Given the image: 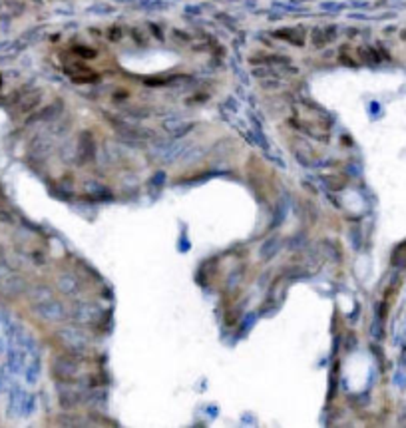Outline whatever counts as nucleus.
Wrapping results in <instances>:
<instances>
[{"instance_id": "1", "label": "nucleus", "mask_w": 406, "mask_h": 428, "mask_svg": "<svg viewBox=\"0 0 406 428\" xmlns=\"http://www.w3.org/2000/svg\"><path fill=\"white\" fill-rule=\"evenodd\" d=\"M60 345L64 347V351L76 357H84L90 353V339L86 337V332L78 327H64L56 332Z\"/></svg>"}, {"instance_id": "2", "label": "nucleus", "mask_w": 406, "mask_h": 428, "mask_svg": "<svg viewBox=\"0 0 406 428\" xmlns=\"http://www.w3.org/2000/svg\"><path fill=\"white\" fill-rule=\"evenodd\" d=\"M80 357L76 355H70V353H62V355H56L52 359V364H50V370H52V376L58 381V383H74L78 376H80V368L82 364L78 361Z\"/></svg>"}, {"instance_id": "3", "label": "nucleus", "mask_w": 406, "mask_h": 428, "mask_svg": "<svg viewBox=\"0 0 406 428\" xmlns=\"http://www.w3.org/2000/svg\"><path fill=\"white\" fill-rule=\"evenodd\" d=\"M34 313L42 319V321H46V323H62V321H66L68 317V311L66 307H64V303H60L58 299H48V301H42V303H36L34 305Z\"/></svg>"}, {"instance_id": "4", "label": "nucleus", "mask_w": 406, "mask_h": 428, "mask_svg": "<svg viewBox=\"0 0 406 428\" xmlns=\"http://www.w3.org/2000/svg\"><path fill=\"white\" fill-rule=\"evenodd\" d=\"M102 317V311L98 305L94 303H88V301H80L74 305L72 309V319L78 323V325H92L96 323Z\"/></svg>"}, {"instance_id": "5", "label": "nucleus", "mask_w": 406, "mask_h": 428, "mask_svg": "<svg viewBox=\"0 0 406 428\" xmlns=\"http://www.w3.org/2000/svg\"><path fill=\"white\" fill-rule=\"evenodd\" d=\"M58 402L62 408L72 410L80 402H84V393L74 387V383H60L58 385Z\"/></svg>"}, {"instance_id": "6", "label": "nucleus", "mask_w": 406, "mask_h": 428, "mask_svg": "<svg viewBox=\"0 0 406 428\" xmlns=\"http://www.w3.org/2000/svg\"><path fill=\"white\" fill-rule=\"evenodd\" d=\"M58 289H60V293L66 297H76L80 293V279L74 275V273H70V271H64V273H60L58 275Z\"/></svg>"}, {"instance_id": "7", "label": "nucleus", "mask_w": 406, "mask_h": 428, "mask_svg": "<svg viewBox=\"0 0 406 428\" xmlns=\"http://www.w3.org/2000/svg\"><path fill=\"white\" fill-rule=\"evenodd\" d=\"M279 251H281V237L279 235H271V237H267V241L261 245L259 255H261L263 261H271Z\"/></svg>"}, {"instance_id": "8", "label": "nucleus", "mask_w": 406, "mask_h": 428, "mask_svg": "<svg viewBox=\"0 0 406 428\" xmlns=\"http://www.w3.org/2000/svg\"><path fill=\"white\" fill-rule=\"evenodd\" d=\"M28 297H30V301L36 305V303H42V301L52 299V297H54V291H52V287H50V285H46V283H36V285L30 287Z\"/></svg>"}, {"instance_id": "9", "label": "nucleus", "mask_w": 406, "mask_h": 428, "mask_svg": "<svg viewBox=\"0 0 406 428\" xmlns=\"http://www.w3.org/2000/svg\"><path fill=\"white\" fill-rule=\"evenodd\" d=\"M26 291V281L22 277H10L6 279V285H4V295L6 297H18Z\"/></svg>"}]
</instances>
